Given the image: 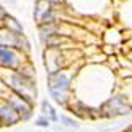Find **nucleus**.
Listing matches in <instances>:
<instances>
[{
	"label": "nucleus",
	"mask_w": 132,
	"mask_h": 132,
	"mask_svg": "<svg viewBox=\"0 0 132 132\" xmlns=\"http://www.w3.org/2000/svg\"><path fill=\"white\" fill-rule=\"evenodd\" d=\"M35 124H37V126H42V127H46V126H48V119H45V118H40L38 121L35 122Z\"/></svg>",
	"instance_id": "obj_8"
},
{
	"label": "nucleus",
	"mask_w": 132,
	"mask_h": 132,
	"mask_svg": "<svg viewBox=\"0 0 132 132\" xmlns=\"http://www.w3.org/2000/svg\"><path fill=\"white\" fill-rule=\"evenodd\" d=\"M5 18H6V13H5V10H3V8L0 6V21H3Z\"/></svg>",
	"instance_id": "obj_9"
},
{
	"label": "nucleus",
	"mask_w": 132,
	"mask_h": 132,
	"mask_svg": "<svg viewBox=\"0 0 132 132\" xmlns=\"http://www.w3.org/2000/svg\"><path fill=\"white\" fill-rule=\"evenodd\" d=\"M0 62H2L3 65H6V67H14V65L18 64L16 54L10 48H6L5 45L0 46Z\"/></svg>",
	"instance_id": "obj_5"
},
{
	"label": "nucleus",
	"mask_w": 132,
	"mask_h": 132,
	"mask_svg": "<svg viewBox=\"0 0 132 132\" xmlns=\"http://www.w3.org/2000/svg\"><path fill=\"white\" fill-rule=\"evenodd\" d=\"M43 111L45 113H50V115H51V119L53 121H56V119H57V116H56V113H54V110L48 105V102H43Z\"/></svg>",
	"instance_id": "obj_7"
},
{
	"label": "nucleus",
	"mask_w": 132,
	"mask_h": 132,
	"mask_svg": "<svg viewBox=\"0 0 132 132\" xmlns=\"http://www.w3.org/2000/svg\"><path fill=\"white\" fill-rule=\"evenodd\" d=\"M11 88L18 94V97L24 99L26 102H30L32 96L37 92V89L34 86V81L30 78H27L26 75H14L13 80H11Z\"/></svg>",
	"instance_id": "obj_2"
},
{
	"label": "nucleus",
	"mask_w": 132,
	"mask_h": 132,
	"mask_svg": "<svg viewBox=\"0 0 132 132\" xmlns=\"http://www.w3.org/2000/svg\"><path fill=\"white\" fill-rule=\"evenodd\" d=\"M3 21H6V27L10 29V32H11V34H14V35H22V27H21V24L18 22L14 18L6 16Z\"/></svg>",
	"instance_id": "obj_6"
},
{
	"label": "nucleus",
	"mask_w": 132,
	"mask_h": 132,
	"mask_svg": "<svg viewBox=\"0 0 132 132\" xmlns=\"http://www.w3.org/2000/svg\"><path fill=\"white\" fill-rule=\"evenodd\" d=\"M18 119H19V116L16 115V111L13 108H10L8 105L0 107V122H3L6 126H13L16 124Z\"/></svg>",
	"instance_id": "obj_4"
},
{
	"label": "nucleus",
	"mask_w": 132,
	"mask_h": 132,
	"mask_svg": "<svg viewBox=\"0 0 132 132\" xmlns=\"http://www.w3.org/2000/svg\"><path fill=\"white\" fill-rule=\"evenodd\" d=\"M48 89L57 103L65 102V92L69 89V77L61 72H51L48 77Z\"/></svg>",
	"instance_id": "obj_1"
},
{
	"label": "nucleus",
	"mask_w": 132,
	"mask_h": 132,
	"mask_svg": "<svg viewBox=\"0 0 132 132\" xmlns=\"http://www.w3.org/2000/svg\"><path fill=\"white\" fill-rule=\"evenodd\" d=\"M46 2H56V3H59V2H62V0H46Z\"/></svg>",
	"instance_id": "obj_10"
},
{
	"label": "nucleus",
	"mask_w": 132,
	"mask_h": 132,
	"mask_svg": "<svg viewBox=\"0 0 132 132\" xmlns=\"http://www.w3.org/2000/svg\"><path fill=\"white\" fill-rule=\"evenodd\" d=\"M6 105L10 108H13L16 111V115L19 118H22V119H27L30 116V103L26 102L21 97H10L8 102H6Z\"/></svg>",
	"instance_id": "obj_3"
}]
</instances>
